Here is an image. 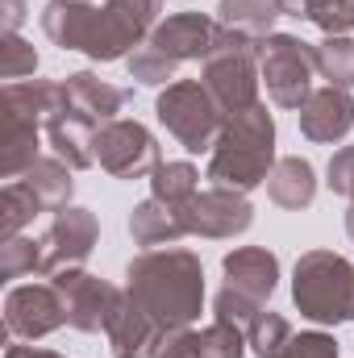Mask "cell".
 <instances>
[{
  "label": "cell",
  "instance_id": "3",
  "mask_svg": "<svg viewBox=\"0 0 354 358\" xmlns=\"http://www.w3.org/2000/svg\"><path fill=\"white\" fill-rule=\"evenodd\" d=\"M275 117L267 113V104H250L234 117H225V129L208 155V171L204 179L213 187H234V192H255L263 187L271 167H275Z\"/></svg>",
  "mask_w": 354,
  "mask_h": 358
},
{
  "label": "cell",
  "instance_id": "27",
  "mask_svg": "<svg viewBox=\"0 0 354 358\" xmlns=\"http://www.w3.org/2000/svg\"><path fill=\"white\" fill-rule=\"evenodd\" d=\"M317 76L330 88H354V38L351 34H330L317 42Z\"/></svg>",
  "mask_w": 354,
  "mask_h": 358
},
{
  "label": "cell",
  "instance_id": "13",
  "mask_svg": "<svg viewBox=\"0 0 354 358\" xmlns=\"http://www.w3.org/2000/svg\"><path fill=\"white\" fill-rule=\"evenodd\" d=\"M217 34H221L217 17H204V13H171L167 21L155 25V34L146 42L183 67V63H204L213 55V46H217Z\"/></svg>",
  "mask_w": 354,
  "mask_h": 358
},
{
  "label": "cell",
  "instance_id": "10",
  "mask_svg": "<svg viewBox=\"0 0 354 358\" xmlns=\"http://www.w3.org/2000/svg\"><path fill=\"white\" fill-rule=\"evenodd\" d=\"M100 242V221L84 204H67L50 217L42 234V275H59L67 267H84Z\"/></svg>",
  "mask_w": 354,
  "mask_h": 358
},
{
  "label": "cell",
  "instance_id": "21",
  "mask_svg": "<svg viewBox=\"0 0 354 358\" xmlns=\"http://www.w3.org/2000/svg\"><path fill=\"white\" fill-rule=\"evenodd\" d=\"M129 238L138 246H146V250H159V246H179V238H187V234H183V221H179L176 208H167V204H159L150 196V200L134 204V213H129Z\"/></svg>",
  "mask_w": 354,
  "mask_h": 358
},
{
  "label": "cell",
  "instance_id": "23",
  "mask_svg": "<svg viewBox=\"0 0 354 358\" xmlns=\"http://www.w3.org/2000/svg\"><path fill=\"white\" fill-rule=\"evenodd\" d=\"M279 17H283L279 0H217V25L242 38H255V42H267L275 34Z\"/></svg>",
  "mask_w": 354,
  "mask_h": 358
},
{
  "label": "cell",
  "instance_id": "25",
  "mask_svg": "<svg viewBox=\"0 0 354 358\" xmlns=\"http://www.w3.org/2000/svg\"><path fill=\"white\" fill-rule=\"evenodd\" d=\"M200 192V171L187 163V159H176V163H159L150 171V196L167 208H183L192 196Z\"/></svg>",
  "mask_w": 354,
  "mask_h": 358
},
{
  "label": "cell",
  "instance_id": "38",
  "mask_svg": "<svg viewBox=\"0 0 354 358\" xmlns=\"http://www.w3.org/2000/svg\"><path fill=\"white\" fill-rule=\"evenodd\" d=\"M4 358H67V355H59V350H42V346H8Z\"/></svg>",
  "mask_w": 354,
  "mask_h": 358
},
{
  "label": "cell",
  "instance_id": "34",
  "mask_svg": "<svg viewBox=\"0 0 354 358\" xmlns=\"http://www.w3.org/2000/svg\"><path fill=\"white\" fill-rule=\"evenodd\" d=\"M309 21L330 38V34H351L354 29V0H309Z\"/></svg>",
  "mask_w": 354,
  "mask_h": 358
},
{
  "label": "cell",
  "instance_id": "2",
  "mask_svg": "<svg viewBox=\"0 0 354 358\" xmlns=\"http://www.w3.org/2000/svg\"><path fill=\"white\" fill-rule=\"evenodd\" d=\"M125 296L159 329H183L204 308V267L183 246L142 250L125 267Z\"/></svg>",
  "mask_w": 354,
  "mask_h": 358
},
{
  "label": "cell",
  "instance_id": "12",
  "mask_svg": "<svg viewBox=\"0 0 354 358\" xmlns=\"http://www.w3.org/2000/svg\"><path fill=\"white\" fill-rule=\"evenodd\" d=\"M67 325V308L55 283H21L4 296V329L17 342H42Z\"/></svg>",
  "mask_w": 354,
  "mask_h": 358
},
{
  "label": "cell",
  "instance_id": "33",
  "mask_svg": "<svg viewBox=\"0 0 354 358\" xmlns=\"http://www.w3.org/2000/svg\"><path fill=\"white\" fill-rule=\"evenodd\" d=\"M34 71H38L34 42H25L21 34H0V76L17 84V80H34Z\"/></svg>",
  "mask_w": 354,
  "mask_h": 358
},
{
  "label": "cell",
  "instance_id": "17",
  "mask_svg": "<svg viewBox=\"0 0 354 358\" xmlns=\"http://www.w3.org/2000/svg\"><path fill=\"white\" fill-rule=\"evenodd\" d=\"M159 334H163V329L121 292V300H117V308H113V317H108V325H104L108 355L113 358H150Z\"/></svg>",
  "mask_w": 354,
  "mask_h": 358
},
{
  "label": "cell",
  "instance_id": "32",
  "mask_svg": "<svg viewBox=\"0 0 354 358\" xmlns=\"http://www.w3.org/2000/svg\"><path fill=\"white\" fill-rule=\"evenodd\" d=\"M267 304L259 300H250L246 292H238V287H221L217 296H213V321H225V325H234V329H250L255 321H259V313H263Z\"/></svg>",
  "mask_w": 354,
  "mask_h": 358
},
{
  "label": "cell",
  "instance_id": "11",
  "mask_svg": "<svg viewBox=\"0 0 354 358\" xmlns=\"http://www.w3.org/2000/svg\"><path fill=\"white\" fill-rule=\"evenodd\" d=\"M50 283L59 287L63 308H67V325L76 334H104V325H108V317L125 292V287H113L108 279H100L84 267L59 271V275H50Z\"/></svg>",
  "mask_w": 354,
  "mask_h": 358
},
{
  "label": "cell",
  "instance_id": "41",
  "mask_svg": "<svg viewBox=\"0 0 354 358\" xmlns=\"http://www.w3.org/2000/svg\"><path fill=\"white\" fill-rule=\"evenodd\" d=\"M63 4H92V0H63Z\"/></svg>",
  "mask_w": 354,
  "mask_h": 358
},
{
  "label": "cell",
  "instance_id": "20",
  "mask_svg": "<svg viewBox=\"0 0 354 358\" xmlns=\"http://www.w3.org/2000/svg\"><path fill=\"white\" fill-rule=\"evenodd\" d=\"M42 159V125L4 113V138H0V176L21 179Z\"/></svg>",
  "mask_w": 354,
  "mask_h": 358
},
{
  "label": "cell",
  "instance_id": "14",
  "mask_svg": "<svg viewBox=\"0 0 354 358\" xmlns=\"http://www.w3.org/2000/svg\"><path fill=\"white\" fill-rule=\"evenodd\" d=\"M300 134L317 146H334L346 142L354 129V96L346 88H313V96L296 108Z\"/></svg>",
  "mask_w": 354,
  "mask_h": 358
},
{
  "label": "cell",
  "instance_id": "7",
  "mask_svg": "<svg viewBox=\"0 0 354 358\" xmlns=\"http://www.w3.org/2000/svg\"><path fill=\"white\" fill-rule=\"evenodd\" d=\"M259 71H263L267 96L279 108H300L313 96L317 46H309L296 34H271L259 50Z\"/></svg>",
  "mask_w": 354,
  "mask_h": 358
},
{
  "label": "cell",
  "instance_id": "24",
  "mask_svg": "<svg viewBox=\"0 0 354 358\" xmlns=\"http://www.w3.org/2000/svg\"><path fill=\"white\" fill-rule=\"evenodd\" d=\"M21 179L38 192L42 208H50V213L67 208V204H71V196H76V171H71L63 159H55V155H42V159H38V163H34Z\"/></svg>",
  "mask_w": 354,
  "mask_h": 358
},
{
  "label": "cell",
  "instance_id": "40",
  "mask_svg": "<svg viewBox=\"0 0 354 358\" xmlns=\"http://www.w3.org/2000/svg\"><path fill=\"white\" fill-rule=\"evenodd\" d=\"M346 238H351V242H354V204H351V208H346Z\"/></svg>",
  "mask_w": 354,
  "mask_h": 358
},
{
  "label": "cell",
  "instance_id": "18",
  "mask_svg": "<svg viewBox=\"0 0 354 358\" xmlns=\"http://www.w3.org/2000/svg\"><path fill=\"white\" fill-rule=\"evenodd\" d=\"M4 113L25 117V121L46 129L55 117L67 113L63 80H17V84H4Z\"/></svg>",
  "mask_w": 354,
  "mask_h": 358
},
{
  "label": "cell",
  "instance_id": "22",
  "mask_svg": "<svg viewBox=\"0 0 354 358\" xmlns=\"http://www.w3.org/2000/svg\"><path fill=\"white\" fill-rule=\"evenodd\" d=\"M92 138H96V125L80 121V117H55L46 125V142H50V155L63 159L71 171H88L96 167V150H92Z\"/></svg>",
  "mask_w": 354,
  "mask_h": 358
},
{
  "label": "cell",
  "instance_id": "39",
  "mask_svg": "<svg viewBox=\"0 0 354 358\" xmlns=\"http://www.w3.org/2000/svg\"><path fill=\"white\" fill-rule=\"evenodd\" d=\"M283 17H296V21H309V0H279Z\"/></svg>",
  "mask_w": 354,
  "mask_h": 358
},
{
  "label": "cell",
  "instance_id": "26",
  "mask_svg": "<svg viewBox=\"0 0 354 358\" xmlns=\"http://www.w3.org/2000/svg\"><path fill=\"white\" fill-rule=\"evenodd\" d=\"M46 213L38 192L25 183V179H8L4 192H0V238H17L34 225V217Z\"/></svg>",
  "mask_w": 354,
  "mask_h": 358
},
{
  "label": "cell",
  "instance_id": "8",
  "mask_svg": "<svg viewBox=\"0 0 354 358\" xmlns=\"http://www.w3.org/2000/svg\"><path fill=\"white\" fill-rule=\"evenodd\" d=\"M92 150H96V167L113 179H142L163 163L155 134L134 117H117L100 125L92 138Z\"/></svg>",
  "mask_w": 354,
  "mask_h": 358
},
{
  "label": "cell",
  "instance_id": "28",
  "mask_svg": "<svg viewBox=\"0 0 354 358\" xmlns=\"http://www.w3.org/2000/svg\"><path fill=\"white\" fill-rule=\"evenodd\" d=\"M125 67H129V80L142 84V88H167V84L179 80V63L167 59L163 50H155L150 42H142V46L125 59Z\"/></svg>",
  "mask_w": 354,
  "mask_h": 358
},
{
  "label": "cell",
  "instance_id": "4",
  "mask_svg": "<svg viewBox=\"0 0 354 358\" xmlns=\"http://www.w3.org/2000/svg\"><path fill=\"white\" fill-rule=\"evenodd\" d=\"M292 304L313 325H351L354 263L338 250H304L292 267Z\"/></svg>",
  "mask_w": 354,
  "mask_h": 358
},
{
  "label": "cell",
  "instance_id": "16",
  "mask_svg": "<svg viewBox=\"0 0 354 358\" xmlns=\"http://www.w3.org/2000/svg\"><path fill=\"white\" fill-rule=\"evenodd\" d=\"M221 275H225V287H238L250 300L267 304L279 287V259L267 246H238L221 259Z\"/></svg>",
  "mask_w": 354,
  "mask_h": 358
},
{
  "label": "cell",
  "instance_id": "1",
  "mask_svg": "<svg viewBox=\"0 0 354 358\" xmlns=\"http://www.w3.org/2000/svg\"><path fill=\"white\" fill-rule=\"evenodd\" d=\"M159 13L163 0H104V4L46 0L42 34L59 50H80L92 63H121L155 34Z\"/></svg>",
  "mask_w": 354,
  "mask_h": 358
},
{
  "label": "cell",
  "instance_id": "5",
  "mask_svg": "<svg viewBox=\"0 0 354 358\" xmlns=\"http://www.w3.org/2000/svg\"><path fill=\"white\" fill-rule=\"evenodd\" d=\"M259 50L263 42L242 38L234 29L221 25L213 55L200 63V84L208 88V96L221 104L225 117L259 104V88H263V71H259Z\"/></svg>",
  "mask_w": 354,
  "mask_h": 358
},
{
  "label": "cell",
  "instance_id": "15",
  "mask_svg": "<svg viewBox=\"0 0 354 358\" xmlns=\"http://www.w3.org/2000/svg\"><path fill=\"white\" fill-rule=\"evenodd\" d=\"M63 96H67V117H80V121L100 129V125H108V121H117L125 113L134 92L100 80L96 71H71L63 80Z\"/></svg>",
  "mask_w": 354,
  "mask_h": 358
},
{
  "label": "cell",
  "instance_id": "19",
  "mask_svg": "<svg viewBox=\"0 0 354 358\" xmlns=\"http://www.w3.org/2000/svg\"><path fill=\"white\" fill-rule=\"evenodd\" d=\"M267 196H271V204H279L288 213L309 208L317 200V167L309 159H300V155L279 159L271 167V176H267Z\"/></svg>",
  "mask_w": 354,
  "mask_h": 358
},
{
  "label": "cell",
  "instance_id": "37",
  "mask_svg": "<svg viewBox=\"0 0 354 358\" xmlns=\"http://www.w3.org/2000/svg\"><path fill=\"white\" fill-rule=\"evenodd\" d=\"M25 17H29L25 0H0V34H21Z\"/></svg>",
  "mask_w": 354,
  "mask_h": 358
},
{
  "label": "cell",
  "instance_id": "31",
  "mask_svg": "<svg viewBox=\"0 0 354 358\" xmlns=\"http://www.w3.org/2000/svg\"><path fill=\"white\" fill-rule=\"evenodd\" d=\"M246 350H250L246 334L225 325V321H213V325L196 329V358H242Z\"/></svg>",
  "mask_w": 354,
  "mask_h": 358
},
{
  "label": "cell",
  "instance_id": "35",
  "mask_svg": "<svg viewBox=\"0 0 354 358\" xmlns=\"http://www.w3.org/2000/svg\"><path fill=\"white\" fill-rule=\"evenodd\" d=\"M275 358H338V338L325 329H304V334H292V342Z\"/></svg>",
  "mask_w": 354,
  "mask_h": 358
},
{
  "label": "cell",
  "instance_id": "36",
  "mask_svg": "<svg viewBox=\"0 0 354 358\" xmlns=\"http://www.w3.org/2000/svg\"><path fill=\"white\" fill-rule=\"evenodd\" d=\"M150 358H196V329L183 325V329H163Z\"/></svg>",
  "mask_w": 354,
  "mask_h": 358
},
{
  "label": "cell",
  "instance_id": "29",
  "mask_svg": "<svg viewBox=\"0 0 354 358\" xmlns=\"http://www.w3.org/2000/svg\"><path fill=\"white\" fill-rule=\"evenodd\" d=\"M21 275H42V238H0V279H21Z\"/></svg>",
  "mask_w": 354,
  "mask_h": 358
},
{
  "label": "cell",
  "instance_id": "9",
  "mask_svg": "<svg viewBox=\"0 0 354 358\" xmlns=\"http://www.w3.org/2000/svg\"><path fill=\"white\" fill-rule=\"evenodd\" d=\"M176 213H179V221H183V234L187 238H213V242L242 238L255 225L250 196L246 192H234V187H204V192H196Z\"/></svg>",
  "mask_w": 354,
  "mask_h": 358
},
{
  "label": "cell",
  "instance_id": "30",
  "mask_svg": "<svg viewBox=\"0 0 354 358\" xmlns=\"http://www.w3.org/2000/svg\"><path fill=\"white\" fill-rule=\"evenodd\" d=\"M288 342H292V321H288L283 313H271V308H263L259 321L246 329V346L259 358H275Z\"/></svg>",
  "mask_w": 354,
  "mask_h": 358
},
{
  "label": "cell",
  "instance_id": "6",
  "mask_svg": "<svg viewBox=\"0 0 354 358\" xmlns=\"http://www.w3.org/2000/svg\"><path fill=\"white\" fill-rule=\"evenodd\" d=\"M155 117L187 155H213V146H217V138L225 129L221 104L208 96V88L200 80L167 84L155 100Z\"/></svg>",
  "mask_w": 354,
  "mask_h": 358
}]
</instances>
